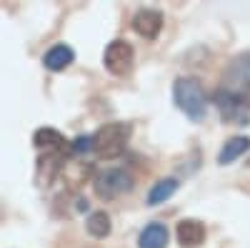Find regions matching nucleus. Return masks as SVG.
<instances>
[{
    "mask_svg": "<svg viewBox=\"0 0 250 248\" xmlns=\"http://www.w3.org/2000/svg\"><path fill=\"white\" fill-rule=\"evenodd\" d=\"M130 133H133V128L128 126V123H118V120L105 123V126H100L93 133L90 148L100 160H115L125 153V148H128Z\"/></svg>",
    "mask_w": 250,
    "mask_h": 248,
    "instance_id": "nucleus-1",
    "label": "nucleus"
},
{
    "mask_svg": "<svg viewBox=\"0 0 250 248\" xmlns=\"http://www.w3.org/2000/svg\"><path fill=\"white\" fill-rule=\"evenodd\" d=\"M173 98H175V106L193 120L205 118L208 111V100H205V90L200 86V80L195 78H178L175 86H173Z\"/></svg>",
    "mask_w": 250,
    "mask_h": 248,
    "instance_id": "nucleus-2",
    "label": "nucleus"
},
{
    "mask_svg": "<svg viewBox=\"0 0 250 248\" xmlns=\"http://www.w3.org/2000/svg\"><path fill=\"white\" fill-rule=\"evenodd\" d=\"M93 191L100 201H113L123 193H128L133 191V178L130 173H125L120 168H108V171H103L95 176L93 180Z\"/></svg>",
    "mask_w": 250,
    "mask_h": 248,
    "instance_id": "nucleus-3",
    "label": "nucleus"
},
{
    "mask_svg": "<svg viewBox=\"0 0 250 248\" xmlns=\"http://www.w3.org/2000/svg\"><path fill=\"white\" fill-rule=\"evenodd\" d=\"M103 63H105L108 73L123 78V75H128L135 66V50L133 45L128 43V40H113V43H108L105 53H103Z\"/></svg>",
    "mask_w": 250,
    "mask_h": 248,
    "instance_id": "nucleus-4",
    "label": "nucleus"
},
{
    "mask_svg": "<svg viewBox=\"0 0 250 248\" xmlns=\"http://www.w3.org/2000/svg\"><path fill=\"white\" fill-rule=\"evenodd\" d=\"M215 103H218V108H220L223 120L235 123V126H245V123H248L250 103H248L243 95L228 90V88H220V90L215 93Z\"/></svg>",
    "mask_w": 250,
    "mask_h": 248,
    "instance_id": "nucleus-5",
    "label": "nucleus"
},
{
    "mask_svg": "<svg viewBox=\"0 0 250 248\" xmlns=\"http://www.w3.org/2000/svg\"><path fill=\"white\" fill-rule=\"evenodd\" d=\"M225 88L238 93V95H243L250 103V53L240 55L235 63L230 66L228 78H225Z\"/></svg>",
    "mask_w": 250,
    "mask_h": 248,
    "instance_id": "nucleus-6",
    "label": "nucleus"
},
{
    "mask_svg": "<svg viewBox=\"0 0 250 248\" xmlns=\"http://www.w3.org/2000/svg\"><path fill=\"white\" fill-rule=\"evenodd\" d=\"M133 30L140 38H145V40H155L160 35V30H163V15L158 10H153V8L138 10L135 18H133Z\"/></svg>",
    "mask_w": 250,
    "mask_h": 248,
    "instance_id": "nucleus-7",
    "label": "nucleus"
},
{
    "mask_svg": "<svg viewBox=\"0 0 250 248\" xmlns=\"http://www.w3.org/2000/svg\"><path fill=\"white\" fill-rule=\"evenodd\" d=\"M175 236H178V243L185 246V248H195L205 241V225L195 218H185L178 223L175 228Z\"/></svg>",
    "mask_w": 250,
    "mask_h": 248,
    "instance_id": "nucleus-8",
    "label": "nucleus"
},
{
    "mask_svg": "<svg viewBox=\"0 0 250 248\" xmlns=\"http://www.w3.org/2000/svg\"><path fill=\"white\" fill-rule=\"evenodd\" d=\"M73 60H75V50H73L70 45H65V43H58V45H53V48L43 55V66H45L48 70L58 73V70H65Z\"/></svg>",
    "mask_w": 250,
    "mask_h": 248,
    "instance_id": "nucleus-9",
    "label": "nucleus"
},
{
    "mask_svg": "<svg viewBox=\"0 0 250 248\" xmlns=\"http://www.w3.org/2000/svg\"><path fill=\"white\" fill-rule=\"evenodd\" d=\"M33 143L38 148H45V153H60V151H65L68 140L62 138V133H58L55 128H40V131H35Z\"/></svg>",
    "mask_w": 250,
    "mask_h": 248,
    "instance_id": "nucleus-10",
    "label": "nucleus"
},
{
    "mask_svg": "<svg viewBox=\"0 0 250 248\" xmlns=\"http://www.w3.org/2000/svg\"><path fill=\"white\" fill-rule=\"evenodd\" d=\"M138 243H140V248H165L168 246V228H165L163 223L145 225Z\"/></svg>",
    "mask_w": 250,
    "mask_h": 248,
    "instance_id": "nucleus-11",
    "label": "nucleus"
},
{
    "mask_svg": "<svg viewBox=\"0 0 250 248\" xmlns=\"http://www.w3.org/2000/svg\"><path fill=\"white\" fill-rule=\"evenodd\" d=\"M248 148H250V138H245V135H235V138L228 140L225 146H223V151L218 153V163H220V165L233 163V160L240 158Z\"/></svg>",
    "mask_w": 250,
    "mask_h": 248,
    "instance_id": "nucleus-12",
    "label": "nucleus"
},
{
    "mask_svg": "<svg viewBox=\"0 0 250 248\" xmlns=\"http://www.w3.org/2000/svg\"><path fill=\"white\" fill-rule=\"evenodd\" d=\"M85 228H88V233H90L93 238H105V236H110V231H113L110 216H108L105 211H95V213H90L88 221H85Z\"/></svg>",
    "mask_w": 250,
    "mask_h": 248,
    "instance_id": "nucleus-13",
    "label": "nucleus"
},
{
    "mask_svg": "<svg viewBox=\"0 0 250 248\" xmlns=\"http://www.w3.org/2000/svg\"><path fill=\"white\" fill-rule=\"evenodd\" d=\"M175 191H178V180H175V178H163V180H158L153 188H150V193H148V205H160V203H165Z\"/></svg>",
    "mask_w": 250,
    "mask_h": 248,
    "instance_id": "nucleus-14",
    "label": "nucleus"
},
{
    "mask_svg": "<svg viewBox=\"0 0 250 248\" xmlns=\"http://www.w3.org/2000/svg\"><path fill=\"white\" fill-rule=\"evenodd\" d=\"M75 153H83V151H90V138H78L75 146H73Z\"/></svg>",
    "mask_w": 250,
    "mask_h": 248,
    "instance_id": "nucleus-15",
    "label": "nucleus"
},
{
    "mask_svg": "<svg viewBox=\"0 0 250 248\" xmlns=\"http://www.w3.org/2000/svg\"><path fill=\"white\" fill-rule=\"evenodd\" d=\"M248 165H250V163H248Z\"/></svg>",
    "mask_w": 250,
    "mask_h": 248,
    "instance_id": "nucleus-16",
    "label": "nucleus"
}]
</instances>
